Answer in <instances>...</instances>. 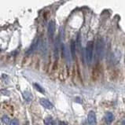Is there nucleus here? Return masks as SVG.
I'll list each match as a JSON object with an SVG mask.
<instances>
[{"label":"nucleus","instance_id":"f257e3e1","mask_svg":"<svg viewBox=\"0 0 125 125\" xmlns=\"http://www.w3.org/2000/svg\"><path fill=\"white\" fill-rule=\"evenodd\" d=\"M105 55V42L102 38H98L96 42V58L102 60Z\"/></svg>","mask_w":125,"mask_h":125},{"label":"nucleus","instance_id":"f03ea898","mask_svg":"<svg viewBox=\"0 0 125 125\" xmlns=\"http://www.w3.org/2000/svg\"><path fill=\"white\" fill-rule=\"evenodd\" d=\"M93 50H94V42H87L86 46V59L89 65H91L93 60Z\"/></svg>","mask_w":125,"mask_h":125},{"label":"nucleus","instance_id":"7ed1b4c3","mask_svg":"<svg viewBox=\"0 0 125 125\" xmlns=\"http://www.w3.org/2000/svg\"><path fill=\"white\" fill-rule=\"evenodd\" d=\"M39 43H40V39L38 37L35 38V40L32 41L31 42V44L30 46V47L28 49V51H26V54L29 55V54H31L34 51H35L38 48V46H39Z\"/></svg>","mask_w":125,"mask_h":125},{"label":"nucleus","instance_id":"20e7f679","mask_svg":"<svg viewBox=\"0 0 125 125\" xmlns=\"http://www.w3.org/2000/svg\"><path fill=\"white\" fill-rule=\"evenodd\" d=\"M55 33V22L53 21H50L48 24V34L51 38H53Z\"/></svg>","mask_w":125,"mask_h":125},{"label":"nucleus","instance_id":"39448f33","mask_svg":"<svg viewBox=\"0 0 125 125\" xmlns=\"http://www.w3.org/2000/svg\"><path fill=\"white\" fill-rule=\"evenodd\" d=\"M62 55H63V57L66 59L67 62L69 64L71 62V57L69 55V52L67 50L66 46L65 44H62Z\"/></svg>","mask_w":125,"mask_h":125},{"label":"nucleus","instance_id":"423d86ee","mask_svg":"<svg viewBox=\"0 0 125 125\" xmlns=\"http://www.w3.org/2000/svg\"><path fill=\"white\" fill-rule=\"evenodd\" d=\"M87 121L90 125H95L96 124V115L94 111H90L87 116Z\"/></svg>","mask_w":125,"mask_h":125},{"label":"nucleus","instance_id":"0eeeda50","mask_svg":"<svg viewBox=\"0 0 125 125\" xmlns=\"http://www.w3.org/2000/svg\"><path fill=\"white\" fill-rule=\"evenodd\" d=\"M40 104L44 107V108L46 109H53V104L49 101V100L47 99H46V98H41L40 99Z\"/></svg>","mask_w":125,"mask_h":125},{"label":"nucleus","instance_id":"6e6552de","mask_svg":"<svg viewBox=\"0 0 125 125\" xmlns=\"http://www.w3.org/2000/svg\"><path fill=\"white\" fill-rule=\"evenodd\" d=\"M60 46H61V40H60V37H58L55 42V45H54V57L57 59L58 58L59 55V51H60Z\"/></svg>","mask_w":125,"mask_h":125},{"label":"nucleus","instance_id":"1a4fd4ad","mask_svg":"<svg viewBox=\"0 0 125 125\" xmlns=\"http://www.w3.org/2000/svg\"><path fill=\"white\" fill-rule=\"evenodd\" d=\"M23 97L24 98V100L27 102H31V100L33 99V96L31 94V93L28 91H24L23 92Z\"/></svg>","mask_w":125,"mask_h":125},{"label":"nucleus","instance_id":"9d476101","mask_svg":"<svg viewBox=\"0 0 125 125\" xmlns=\"http://www.w3.org/2000/svg\"><path fill=\"white\" fill-rule=\"evenodd\" d=\"M70 51H71V53H72V57L74 58H76V43L74 40L71 41L70 43Z\"/></svg>","mask_w":125,"mask_h":125},{"label":"nucleus","instance_id":"9b49d317","mask_svg":"<svg viewBox=\"0 0 125 125\" xmlns=\"http://www.w3.org/2000/svg\"><path fill=\"white\" fill-rule=\"evenodd\" d=\"M105 122L107 124H110V123H112L113 120H114V116H113V114L112 113H107L105 114Z\"/></svg>","mask_w":125,"mask_h":125},{"label":"nucleus","instance_id":"f8f14e48","mask_svg":"<svg viewBox=\"0 0 125 125\" xmlns=\"http://www.w3.org/2000/svg\"><path fill=\"white\" fill-rule=\"evenodd\" d=\"M76 43V48L78 49V51H80V49H81V37H80V33H78Z\"/></svg>","mask_w":125,"mask_h":125},{"label":"nucleus","instance_id":"ddd939ff","mask_svg":"<svg viewBox=\"0 0 125 125\" xmlns=\"http://www.w3.org/2000/svg\"><path fill=\"white\" fill-rule=\"evenodd\" d=\"M44 124L46 125H53V120L51 116L46 117L44 119Z\"/></svg>","mask_w":125,"mask_h":125},{"label":"nucleus","instance_id":"4468645a","mask_svg":"<svg viewBox=\"0 0 125 125\" xmlns=\"http://www.w3.org/2000/svg\"><path fill=\"white\" fill-rule=\"evenodd\" d=\"M33 86H34V87H35V90L38 91L39 92L42 93V94H44V93H45V91H44L43 87H42L40 84H38V83H34V84H33Z\"/></svg>","mask_w":125,"mask_h":125},{"label":"nucleus","instance_id":"2eb2a0df","mask_svg":"<svg viewBox=\"0 0 125 125\" xmlns=\"http://www.w3.org/2000/svg\"><path fill=\"white\" fill-rule=\"evenodd\" d=\"M98 75H99V70H98V66H96L94 70H93V77H94L95 79L98 76Z\"/></svg>","mask_w":125,"mask_h":125},{"label":"nucleus","instance_id":"dca6fc26","mask_svg":"<svg viewBox=\"0 0 125 125\" xmlns=\"http://www.w3.org/2000/svg\"><path fill=\"white\" fill-rule=\"evenodd\" d=\"M2 122L4 123L5 124H8L9 121H10V119H9V117L7 116H3L2 118Z\"/></svg>","mask_w":125,"mask_h":125},{"label":"nucleus","instance_id":"f3484780","mask_svg":"<svg viewBox=\"0 0 125 125\" xmlns=\"http://www.w3.org/2000/svg\"><path fill=\"white\" fill-rule=\"evenodd\" d=\"M10 125H19V122L18 120H17V119H13L11 120V122H10Z\"/></svg>","mask_w":125,"mask_h":125},{"label":"nucleus","instance_id":"a211bd4d","mask_svg":"<svg viewBox=\"0 0 125 125\" xmlns=\"http://www.w3.org/2000/svg\"><path fill=\"white\" fill-rule=\"evenodd\" d=\"M60 125H67V124H65V122H63V121H61V122H60Z\"/></svg>","mask_w":125,"mask_h":125},{"label":"nucleus","instance_id":"6ab92c4d","mask_svg":"<svg viewBox=\"0 0 125 125\" xmlns=\"http://www.w3.org/2000/svg\"><path fill=\"white\" fill-rule=\"evenodd\" d=\"M122 125H125V122H124V123L122 124Z\"/></svg>","mask_w":125,"mask_h":125},{"label":"nucleus","instance_id":"aec40b11","mask_svg":"<svg viewBox=\"0 0 125 125\" xmlns=\"http://www.w3.org/2000/svg\"><path fill=\"white\" fill-rule=\"evenodd\" d=\"M124 122H125V120H124Z\"/></svg>","mask_w":125,"mask_h":125}]
</instances>
